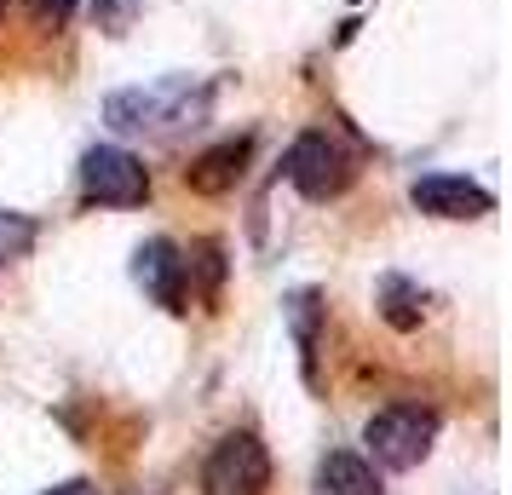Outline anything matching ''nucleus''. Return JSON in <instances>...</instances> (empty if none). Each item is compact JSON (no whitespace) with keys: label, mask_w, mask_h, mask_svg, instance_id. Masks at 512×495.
Here are the masks:
<instances>
[{"label":"nucleus","mask_w":512,"mask_h":495,"mask_svg":"<svg viewBox=\"0 0 512 495\" xmlns=\"http://www.w3.org/2000/svg\"><path fill=\"white\" fill-rule=\"evenodd\" d=\"M363 444H369L374 467H386V472L420 467L432 455V444H438V409H426V403H392V409L369 415Z\"/></svg>","instance_id":"nucleus-1"},{"label":"nucleus","mask_w":512,"mask_h":495,"mask_svg":"<svg viewBox=\"0 0 512 495\" xmlns=\"http://www.w3.org/2000/svg\"><path fill=\"white\" fill-rule=\"evenodd\" d=\"M351 156L340 139H328V133H300V139L288 144V156H282V179L300 190L305 202H334L340 190L351 185Z\"/></svg>","instance_id":"nucleus-2"},{"label":"nucleus","mask_w":512,"mask_h":495,"mask_svg":"<svg viewBox=\"0 0 512 495\" xmlns=\"http://www.w3.org/2000/svg\"><path fill=\"white\" fill-rule=\"evenodd\" d=\"M81 196L98 202V208H139L150 196V173L133 150L121 144H93L81 156Z\"/></svg>","instance_id":"nucleus-3"},{"label":"nucleus","mask_w":512,"mask_h":495,"mask_svg":"<svg viewBox=\"0 0 512 495\" xmlns=\"http://www.w3.org/2000/svg\"><path fill=\"white\" fill-rule=\"evenodd\" d=\"M271 490V455L254 432H225L202 467V495H265Z\"/></svg>","instance_id":"nucleus-4"},{"label":"nucleus","mask_w":512,"mask_h":495,"mask_svg":"<svg viewBox=\"0 0 512 495\" xmlns=\"http://www.w3.org/2000/svg\"><path fill=\"white\" fill-rule=\"evenodd\" d=\"M104 116L110 127H127V133H144V127H167V121H190L202 116V98H190L185 81L173 87H150V93H110L104 98Z\"/></svg>","instance_id":"nucleus-5"},{"label":"nucleus","mask_w":512,"mask_h":495,"mask_svg":"<svg viewBox=\"0 0 512 495\" xmlns=\"http://www.w3.org/2000/svg\"><path fill=\"white\" fill-rule=\"evenodd\" d=\"M409 202L420 213H432V219H484L495 208V196L484 185L461 179V173H426V179H415Z\"/></svg>","instance_id":"nucleus-6"},{"label":"nucleus","mask_w":512,"mask_h":495,"mask_svg":"<svg viewBox=\"0 0 512 495\" xmlns=\"http://www.w3.org/2000/svg\"><path fill=\"white\" fill-rule=\"evenodd\" d=\"M185 254L167 242V236H150L139 254H133V283L156 300L162 311H185Z\"/></svg>","instance_id":"nucleus-7"},{"label":"nucleus","mask_w":512,"mask_h":495,"mask_svg":"<svg viewBox=\"0 0 512 495\" xmlns=\"http://www.w3.org/2000/svg\"><path fill=\"white\" fill-rule=\"evenodd\" d=\"M248 156H254V139L213 144L208 156H196V162L185 167V185L196 190V196H225V190H236L242 167H248Z\"/></svg>","instance_id":"nucleus-8"},{"label":"nucleus","mask_w":512,"mask_h":495,"mask_svg":"<svg viewBox=\"0 0 512 495\" xmlns=\"http://www.w3.org/2000/svg\"><path fill=\"white\" fill-rule=\"evenodd\" d=\"M311 495H386V484H380V472H374L363 455L334 449V455H323V461H317Z\"/></svg>","instance_id":"nucleus-9"},{"label":"nucleus","mask_w":512,"mask_h":495,"mask_svg":"<svg viewBox=\"0 0 512 495\" xmlns=\"http://www.w3.org/2000/svg\"><path fill=\"white\" fill-rule=\"evenodd\" d=\"M29 242H35V225L18 213H0V260H18Z\"/></svg>","instance_id":"nucleus-10"},{"label":"nucleus","mask_w":512,"mask_h":495,"mask_svg":"<svg viewBox=\"0 0 512 495\" xmlns=\"http://www.w3.org/2000/svg\"><path fill=\"white\" fill-rule=\"evenodd\" d=\"M409 300H415V294H409V283H386V323H392V329H415L420 323V311H409Z\"/></svg>","instance_id":"nucleus-11"},{"label":"nucleus","mask_w":512,"mask_h":495,"mask_svg":"<svg viewBox=\"0 0 512 495\" xmlns=\"http://www.w3.org/2000/svg\"><path fill=\"white\" fill-rule=\"evenodd\" d=\"M288 317H294V334H300L305 357H311V340H317V294H294L288 300Z\"/></svg>","instance_id":"nucleus-12"},{"label":"nucleus","mask_w":512,"mask_h":495,"mask_svg":"<svg viewBox=\"0 0 512 495\" xmlns=\"http://www.w3.org/2000/svg\"><path fill=\"white\" fill-rule=\"evenodd\" d=\"M29 12H35V24L41 29H58V24H70L75 0H29Z\"/></svg>","instance_id":"nucleus-13"},{"label":"nucleus","mask_w":512,"mask_h":495,"mask_svg":"<svg viewBox=\"0 0 512 495\" xmlns=\"http://www.w3.org/2000/svg\"><path fill=\"white\" fill-rule=\"evenodd\" d=\"M41 495H93V484H87V478H70V484H58V490H41Z\"/></svg>","instance_id":"nucleus-14"},{"label":"nucleus","mask_w":512,"mask_h":495,"mask_svg":"<svg viewBox=\"0 0 512 495\" xmlns=\"http://www.w3.org/2000/svg\"><path fill=\"white\" fill-rule=\"evenodd\" d=\"M0 18H6V0H0Z\"/></svg>","instance_id":"nucleus-15"}]
</instances>
